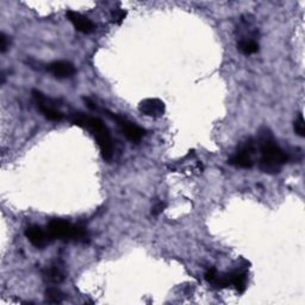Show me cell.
Segmentation results:
<instances>
[{
    "label": "cell",
    "instance_id": "cell-10",
    "mask_svg": "<svg viewBox=\"0 0 305 305\" xmlns=\"http://www.w3.org/2000/svg\"><path fill=\"white\" fill-rule=\"evenodd\" d=\"M25 236L29 242L36 248H42L46 245V235L38 225H30L25 229Z\"/></svg>",
    "mask_w": 305,
    "mask_h": 305
},
{
    "label": "cell",
    "instance_id": "cell-7",
    "mask_svg": "<svg viewBox=\"0 0 305 305\" xmlns=\"http://www.w3.org/2000/svg\"><path fill=\"white\" fill-rule=\"evenodd\" d=\"M139 112L145 114L147 117L152 118H160L163 116L165 111H166V106L162 100L156 98H149L145 99L139 103L138 105Z\"/></svg>",
    "mask_w": 305,
    "mask_h": 305
},
{
    "label": "cell",
    "instance_id": "cell-13",
    "mask_svg": "<svg viewBox=\"0 0 305 305\" xmlns=\"http://www.w3.org/2000/svg\"><path fill=\"white\" fill-rule=\"evenodd\" d=\"M45 297L49 303H61L64 298V295L57 288H49L45 291Z\"/></svg>",
    "mask_w": 305,
    "mask_h": 305
},
{
    "label": "cell",
    "instance_id": "cell-8",
    "mask_svg": "<svg viewBox=\"0 0 305 305\" xmlns=\"http://www.w3.org/2000/svg\"><path fill=\"white\" fill-rule=\"evenodd\" d=\"M66 17L72 24L74 25V28L77 29L79 32L82 34H92L96 30V25L93 24L91 19H88L87 17H85L84 14L75 12V11H67Z\"/></svg>",
    "mask_w": 305,
    "mask_h": 305
},
{
    "label": "cell",
    "instance_id": "cell-18",
    "mask_svg": "<svg viewBox=\"0 0 305 305\" xmlns=\"http://www.w3.org/2000/svg\"><path fill=\"white\" fill-rule=\"evenodd\" d=\"M9 46H10V39L5 34H4V32H2V35H0V52H2V54L6 53V50L9 49Z\"/></svg>",
    "mask_w": 305,
    "mask_h": 305
},
{
    "label": "cell",
    "instance_id": "cell-19",
    "mask_svg": "<svg viewBox=\"0 0 305 305\" xmlns=\"http://www.w3.org/2000/svg\"><path fill=\"white\" fill-rule=\"evenodd\" d=\"M217 275H218V272L216 268H210V270L205 273V280L207 283H210V284H213L215 279L217 278Z\"/></svg>",
    "mask_w": 305,
    "mask_h": 305
},
{
    "label": "cell",
    "instance_id": "cell-20",
    "mask_svg": "<svg viewBox=\"0 0 305 305\" xmlns=\"http://www.w3.org/2000/svg\"><path fill=\"white\" fill-rule=\"evenodd\" d=\"M84 102H85L86 104H87V106H88V107H89V109H91V110H96V109H97L96 104H95V103H93V102H92V100H91V99H89V98H84Z\"/></svg>",
    "mask_w": 305,
    "mask_h": 305
},
{
    "label": "cell",
    "instance_id": "cell-1",
    "mask_svg": "<svg viewBox=\"0 0 305 305\" xmlns=\"http://www.w3.org/2000/svg\"><path fill=\"white\" fill-rule=\"evenodd\" d=\"M257 147L260 148V170L267 174L280 173L281 167L288 161L286 152L277 145L271 130L263 127L257 136Z\"/></svg>",
    "mask_w": 305,
    "mask_h": 305
},
{
    "label": "cell",
    "instance_id": "cell-5",
    "mask_svg": "<svg viewBox=\"0 0 305 305\" xmlns=\"http://www.w3.org/2000/svg\"><path fill=\"white\" fill-rule=\"evenodd\" d=\"M32 96H34V99L36 102V105L38 107V110L41 111L42 114L46 118V120L52 122H60L62 120L63 114L61 111L56 109L54 100L49 99L48 97H45L39 91H32Z\"/></svg>",
    "mask_w": 305,
    "mask_h": 305
},
{
    "label": "cell",
    "instance_id": "cell-2",
    "mask_svg": "<svg viewBox=\"0 0 305 305\" xmlns=\"http://www.w3.org/2000/svg\"><path fill=\"white\" fill-rule=\"evenodd\" d=\"M69 121L72 122V124L85 128L92 132L93 137L96 138L97 143H98L100 153H102V156L104 160L110 161L112 159L113 145H112V139H111L110 131L99 118L89 117L85 113L77 112L72 114Z\"/></svg>",
    "mask_w": 305,
    "mask_h": 305
},
{
    "label": "cell",
    "instance_id": "cell-14",
    "mask_svg": "<svg viewBox=\"0 0 305 305\" xmlns=\"http://www.w3.org/2000/svg\"><path fill=\"white\" fill-rule=\"evenodd\" d=\"M45 278L53 283H61L64 279V275L57 267H52L45 271Z\"/></svg>",
    "mask_w": 305,
    "mask_h": 305
},
{
    "label": "cell",
    "instance_id": "cell-6",
    "mask_svg": "<svg viewBox=\"0 0 305 305\" xmlns=\"http://www.w3.org/2000/svg\"><path fill=\"white\" fill-rule=\"evenodd\" d=\"M74 224L69 223L68 221L60 220V218H54L48 224V234L53 239L63 240V241L74 240Z\"/></svg>",
    "mask_w": 305,
    "mask_h": 305
},
{
    "label": "cell",
    "instance_id": "cell-3",
    "mask_svg": "<svg viewBox=\"0 0 305 305\" xmlns=\"http://www.w3.org/2000/svg\"><path fill=\"white\" fill-rule=\"evenodd\" d=\"M255 141L253 138H248L247 141L242 142V145L239 147L238 152H236L235 155L231 156L229 162L232 166L240 168H252L254 165L253 155L255 153Z\"/></svg>",
    "mask_w": 305,
    "mask_h": 305
},
{
    "label": "cell",
    "instance_id": "cell-11",
    "mask_svg": "<svg viewBox=\"0 0 305 305\" xmlns=\"http://www.w3.org/2000/svg\"><path fill=\"white\" fill-rule=\"evenodd\" d=\"M238 49L245 55H250L259 52V44L253 38H241L238 43Z\"/></svg>",
    "mask_w": 305,
    "mask_h": 305
},
{
    "label": "cell",
    "instance_id": "cell-4",
    "mask_svg": "<svg viewBox=\"0 0 305 305\" xmlns=\"http://www.w3.org/2000/svg\"><path fill=\"white\" fill-rule=\"evenodd\" d=\"M107 113H109V116L118 124V127L121 128L123 135L129 139V141H131L134 143L141 141V138L146 134L145 129L138 127L137 124L132 123V122L129 121L127 117L121 116V114L111 113V112H107Z\"/></svg>",
    "mask_w": 305,
    "mask_h": 305
},
{
    "label": "cell",
    "instance_id": "cell-16",
    "mask_svg": "<svg viewBox=\"0 0 305 305\" xmlns=\"http://www.w3.org/2000/svg\"><path fill=\"white\" fill-rule=\"evenodd\" d=\"M111 17H112V21L114 24L120 25V24H122V21L125 19V17H127V11L123 9H116L112 11Z\"/></svg>",
    "mask_w": 305,
    "mask_h": 305
},
{
    "label": "cell",
    "instance_id": "cell-15",
    "mask_svg": "<svg viewBox=\"0 0 305 305\" xmlns=\"http://www.w3.org/2000/svg\"><path fill=\"white\" fill-rule=\"evenodd\" d=\"M293 129H295V132L299 136V137H304L305 136V122H304L302 113H299L298 117H297V120L295 121Z\"/></svg>",
    "mask_w": 305,
    "mask_h": 305
},
{
    "label": "cell",
    "instance_id": "cell-17",
    "mask_svg": "<svg viewBox=\"0 0 305 305\" xmlns=\"http://www.w3.org/2000/svg\"><path fill=\"white\" fill-rule=\"evenodd\" d=\"M167 204L165 202H157L155 205H154L152 207V215L153 216H159V215H161L165 211V209H166Z\"/></svg>",
    "mask_w": 305,
    "mask_h": 305
},
{
    "label": "cell",
    "instance_id": "cell-12",
    "mask_svg": "<svg viewBox=\"0 0 305 305\" xmlns=\"http://www.w3.org/2000/svg\"><path fill=\"white\" fill-rule=\"evenodd\" d=\"M230 275V283L231 285H234L236 290L240 293H242L246 290V274L242 273V272H231L229 273Z\"/></svg>",
    "mask_w": 305,
    "mask_h": 305
},
{
    "label": "cell",
    "instance_id": "cell-9",
    "mask_svg": "<svg viewBox=\"0 0 305 305\" xmlns=\"http://www.w3.org/2000/svg\"><path fill=\"white\" fill-rule=\"evenodd\" d=\"M48 71L56 78H71L75 74V67L67 61H56L50 63Z\"/></svg>",
    "mask_w": 305,
    "mask_h": 305
}]
</instances>
